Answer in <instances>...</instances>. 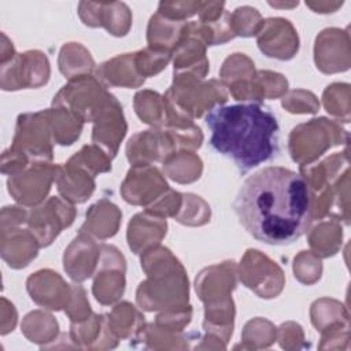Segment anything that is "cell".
<instances>
[{
  "label": "cell",
  "instance_id": "1",
  "mask_svg": "<svg viewBox=\"0 0 351 351\" xmlns=\"http://www.w3.org/2000/svg\"><path fill=\"white\" fill-rule=\"evenodd\" d=\"M233 210L254 239L270 245H287L300 239L311 225L315 193L302 174L269 166L244 180Z\"/></svg>",
  "mask_w": 351,
  "mask_h": 351
},
{
  "label": "cell",
  "instance_id": "2",
  "mask_svg": "<svg viewBox=\"0 0 351 351\" xmlns=\"http://www.w3.org/2000/svg\"><path fill=\"white\" fill-rule=\"evenodd\" d=\"M210 145L245 173L271 160L280 151L277 117L259 103L218 104L208 110Z\"/></svg>",
  "mask_w": 351,
  "mask_h": 351
},
{
  "label": "cell",
  "instance_id": "3",
  "mask_svg": "<svg viewBox=\"0 0 351 351\" xmlns=\"http://www.w3.org/2000/svg\"><path fill=\"white\" fill-rule=\"evenodd\" d=\"M125 3H88L78 4V14L85 25L104 26L114 36H125L130 26V12Z\"/></svg>",
  "mask_w": 351,
  "mask_h": 351
},
{
  "label": "cell",
  "instance_id": "4",
  "mask_svg": "<svg viewBox=\"0 0 351 351\" xmlns=\"http://www.w3.org/2000/svg\"><path fill=\"white\" fill-rule=\"evenodd\" d=\"M133 53H125L114 58L100 66L97 74L108 81L111 85L118 86H138L144 82V77L138 75L136 70H128L126 66L130 63Z\"/></svg>",
  "mask_w": 351,
  "mask_h": 351
},
{
  "label": "cell",
  "instance_id": "5",
  "mask_svg": "<svg viewBox=\"0 0 351 351\" xmlns=\"http://www.w3.org/2000/svg\"><path fill=\"white\" fill-rule=\"evenodd\" d=\"M67 163L80 169H88L92 171V174L111 170V163L108 158L103 152H100V149L92 145H85Z\"/></svg>",
  "mask_w": 351,
  "mask_h": 351
},
{
  "label": "cell",
  "instance_id": "6",
  "mask_svg": "<svg viewBox=\"0 0 351 351\" xmlns=\"http://www.w3.org/2000/svg\"><path fill=\"white\" fill-rule=\"evenodd\" d=\"M232 27L234 32V36H243V37H251L256 34L262 26L261 15L256 8L252 7H239L234 10V14L230 15Z\"/></svg>",
  "mask_w": 351,
  "mask_h": 351
},
{
  "label": "cell",
  "instance_id": "7",
  "mask_svg": "<svg viewBox=\"0 0 351 351\" xmlns=\"http://www.w3.org/2000/svg\"><path fill=\"white\" fill-rule=\"evenodd\" d=\"M170 53L167 51H158V49H144L134 53V60L137 69L144 75H152L159 73L162 69L166 67L169 63Z\"/></svg>",
  "mask_w": 351,
  "mask_h": 351
},
{
  "label": "cell",
  "instance_id": "8",
  "mask_svg": "<svg viewBox=\"0 0 351 351\" xmlns=\"http://www.w3.org/2000/svg\"><path fill=\"white\" fill-rule=\"evenodd\" d=\"M202 1H177V3H165L159 4L158 12L173 21H182L196 12H199Z\"/></svg>",
  "mask_w": 351,
  "mask_h": 351
},
{
  "label": "cell",
  "instance_id": "9",
  "mask_svg": "<svg viewBox=\"0 0 351 351\" xmlns=\"http://www.w3.org/2000/svg\"><path fill=\"white\" fill-rule=\"evenodd\" d=\"M343 3H311L306 1V5L313 8L315 12H333Z\"/></svg>",
  "mask_w": 351,
  "mask_h": 351
},
{
  "label": "cell",
  "instance_id": "10",
  "mask_svg": "<svg viewBox=\"0 0 351 351\" xmlns=\"http://www.w3.org/2000/svg\"><path fill=\"white\" fill-rule=\"evenodd\" d=\"M270 5H273V7H296L298 5V1L296 3H292V4H276V3H269Z\"/></svg>",
  "mask_w": 351,
  "mask_h": 351
}]
</instances>
